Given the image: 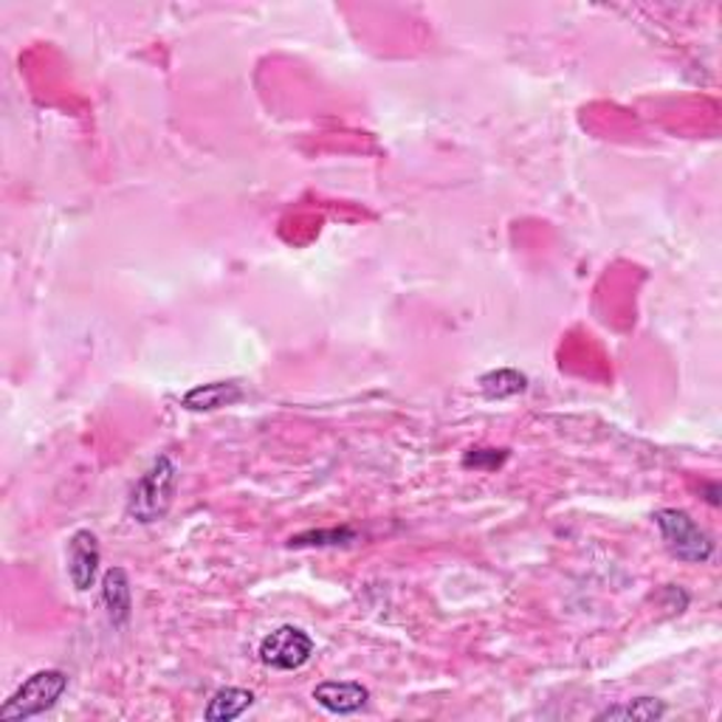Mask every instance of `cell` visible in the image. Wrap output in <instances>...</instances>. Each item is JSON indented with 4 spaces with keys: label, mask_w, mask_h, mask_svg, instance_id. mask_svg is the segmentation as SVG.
I'll return each instance as SVG.
<instances>
[{
    "label": "cell",
    "mask_w": 722,
    "mask_h": 722,
    "mask_svg": "<svg viewBox=\"0 0 722 722\" xmlns=\"http://www.w3.org/2000/svg\"><path fill=\"white\" fill-rule=\"evenodd\" d=\"M175 486H179V468H175V463L166 454H161L159 461L141 474V479L130 492L128 517H133L141 525L161 519L166 508H170V503H173Z\"/></svg>",
    "instance_id": "obj_1"
},
{
    "label": "cell",
    "mask_w": 722,
    "mask_h": 722,
    "mask_svg": "<svg viewBox=\"0 0 722 722\" xmlns=\"http://www.w3.org/2000/svg\"><path fill=\"white\" fill-rule=\"evenodd\" d=\"M655 525L660 528L666 548L675 559L689 564H703L714 557V539L694 522L686 511L678 508H660L655 514Z\"/></svg>",
    "instance_id": "obj_2"
},
{
    "label": "cell",
    "mask_w": 722,
    "mask_h": 722,
    "mask_svg": "<svg viewBox=\"0 0 722 722\" xmlns=\"http://www.w3.org/2000/svg\"><path fill=\"white\" fill-rule=\"evenodd\" d=\"M68 689V675L60 669L34 671L26 683L20 686L7 703L0 705V720H32L57 705Z\"/></svg>",
    "instance_id": "obj_3"
},
{
    "label": "cell",
    "mask_w": 722,
    "mask_h": 722,
    "mask_svg": "<svg viewBox=\"0 0 722 722\" xmlns=\"http://www.w3.org/2000/svg\"><path fill=\"white\" fill-rule=\"evenodd\" d=\"M257 655H260L262 664L271 666V669H302V666L311 660V655H314V638L302 627L285 624V627H277L274 633H269L260 640V653Z\"/></svg>",
    "instance_id": "obj_4"
},
{
    "label": "cell",
    "mask_w": 722,
    "mask_h": 722,
    "mask_svg": "<svg viewBox=\"0 0 722 722\" xmlns=\"http://www.w3.org/2000/svg\"><path fill=\"white\" fill-rule=\"evenodd\" d=\"M99 539L88 528H79L74 537L68 539V579L71 584L85 593L94 588L96 575H99Z\"/></svg>",
    "instance_id": "obj_5"
},
{
    "label": "cell",
    "mask_w": 722,
    "mask_h": 722,
    "mask_svg": "<svg viewBox=\"0 0 722 722\" xmlns=\"http://www.w3.org/2000/svg\"><path fill=\"white\" fill-rule=\"evenodd\" d=\"M314 700L327 714L347 716L370 703V689L358 683V680H327V683L316 686Z\"/></svg>",
    "instance_id": "obj_6"
},
{
    "label": "cell",
    "mask_w": 722,
    "mask_h": 722,
    "mask_svg": "<svg viewBox=\"0 0 722 722\" xmlns=\"http://www.w3.org/2000/svg\"><path fill=\"white\" fill-rule=\"evenodd\" d=\"M103 604L108 610V618L114 627L122 629L133 613V599H130V579L122 568H110L103 575Z\"/></svg>",
    "instance_id": "obj_7"
},
{
    "label": "cell",
    "mask_w": 722,
    "mask_h": 722,
    "mask_svg": "<svg viewBox=\"0 0 722 722\" xmlns=\"http://www.w3.org/2000/svg\"><path fill=\"white\" fill-rule=\"evenodd\" d=\"M244 398V390L240 384L235 381H215L204 384V387H195L184 396V407L192 409V412H212V409L231 407Z\"/></svg>",
    "instance_id": "obj_8"
},
{
    "label": "cell",
    "mask_w": 722,
    "mask_h": 722,
    "mask_svg": "<svg viewBox=\"0 0 722 722\" xmlns=\"http://www.w3.org/2000/svg\"><path fill=\"white\" fill-rule=\"evenodd\" d=\"M251 705H255V694H251L249 689H237V686H229V689H220L212 694L204 716L209 722H231V720H237V716H244Z\"/></svg>",
    "instance_id": "obj_9"
},
{
    "label": "cell",
    "mask_w": 722,
    "mask_h": 722,
    "mask_svg": "<svg viewBox=\"0 0 722 722\" xmlns=\"http://www.w3.org/2000/svg\"><path fill=\"white\" fill-rule=\"evenodd\" d=\"M666 703L658 697H635L629 703L610 705V709L599 711L595 720H635V722H653L664 720Z\"/></svg>",
    "instance_id": "obj_10"
},
{
    "label": "cell",
    "mask_w": 722,
    "mask_h": 722,
    "mask_svg": "<svg viewBox=\"0 0 722 722\" xmlns=\"http://www.w3.org/2000/svg\"><path fill=\"white\" fill-rule=\"evenodd\" d=\"M479 387H483L486 398H492V401L494 398L503 401V398H511V396H519V392H525L528 378L517 370H494L479 378Z\"/></svg>",
    "instance_id": "obj_11"
},
{
    "label": "cell",
    "mask_w": 722,
    "mask_h": 722,
    "mask_svg": "<svg viewBox=\"0 0 722 722\" xmlns=\"http://www.w3.org/2000/svg\"><path fill=\"white\" fill-rule=\"evenodd\" d=\"M505 457H508L505 449H472V452H466V457H463V466L479 468V472H492V468H497Z\"/></svg>",
    "instance_id": "obj_12"
}]
</instances>
